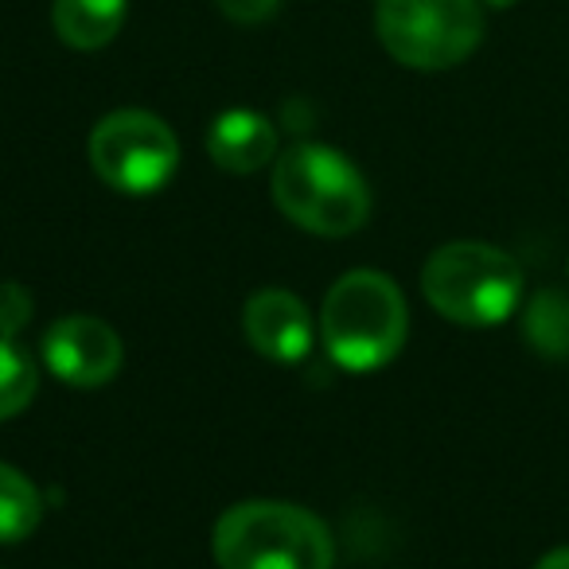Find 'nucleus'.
Here are the masks:
<instances>
[{
	"label": "nucleus",
	"mask_w": 569,
	"mask_h": 569,
	"mask_svg": "<svg viewBox=\"0 0 569 569\" xmlns=\"http://www.w3.org/2000/svg\"><path fill=\"white\" fill-rule=\"evenodd\" d=\"M219 4V12L227 20H234V24H266V20L277 17V9H281V0H214Z\"/></svg>",
	"instance_id": "2eb2a0df"
},
{
	"label": "nucleus",
	"mask_w": 569,
	"mask_h": 569,
	"mask_svg": "<svg viewBox=\"0 0 569 569\" xmlns=\"http://www.w3.org/2000/svg\"><path fill=\"white\" fill-rule=\"evenodd\" d=\"M28 320H32V297H28V289L24 284L4 281L0 284V336L12 340Z\"/></svg>",
	"instance_id": "4468645a"
},
{
	"label": "nucleus",
	"mask_w": 569,
	"mask_h": 569,
	"mask_svg": "<svg viewBox=\"0 0 569 569\" xmlns=\"http://www.w3.org/2000/svg\"><path fill=\"white\" fill-rule=\"evenodd\" d=\"M535 569H569V546H558V550H550L546 558H538Z\"/></svg>",
	"instance_id": "dca6fc26"
},
{
	"label": "nucleus",
	"mask_w": 569,
	"mask_h": 569,
	"mask_svg": "<svg viewBox=\"0 0 569 569\" xmlns=\"http://www.w3.org/2000/svg\"><path fill=\"white\" fill-rule=\"evenodd\" d=\"M126 343L98 317H63L43 336V363L74 390H98L121 371Z\"/></svg>",
	"instance_id": "0eeeda50"
},
{
	"label": "nucleus",
	"mask_w": 569,
	"mask_h": 569,
	"mask_svg": "<svg viewBox=\"0 0 569 569\" xmlns=\"http://www.w3.org/2000/svg\"><path fill=\"white\" fill-rule=\"evenodd\" d=\"M242 332L269 363H301L312 351L309 305L289 289H258L242 309Z\"/></svg>",
	"instance_id": "6e6552de"
},
{
	"label": "nucleus",
	"mask_w": 569,
	"mask_h": 569,
	"mask_svg": "<svg viewBox=\"0 0 569 569\" xmlns=\"http://www.w3.org/2000/svg\"><path fill=\"white\" fill-rule=\"evenodd\" d=\"M219 569H332V530L312 511L281 499H246L219 515L211 530Z\"/></svg>",
	"instance_id": "f03ea898"
},
{
	"label": "nucleus",
	"mask_w": 569,
	"mask_h": 569,
	"mask_svg": "<svg viewBox=\"0 0 569 569\" xmlns=\"http://www.w3.org/2000/svg\"><path fill=\"white\" fill-rule=\"evenodd\" d=\"M277 211L320 238H348L371 219V188L343 152L317 141L284 149L269 176Z\"/></svg>",
	"instance_id": "f257e3e1"
},
{
	"label": "nucleus",
	"mask_w": 569,
	"mask_h": 569,
	"mask_svg": "<svg viewBox=\"0 0 569 569\" xmlns=\"http://www.w3.org/2000/svg\"><path fill=\"white\" fill-rule=\"evenodd\" d=\"M522 340L542 359H569V297L561 289H542L522 312Z\"/></svg>",
	"instance_id": "9b49d317"
},
{
	"label": "nucleus",
	"mask_w": 569,
	"mask_h": 569,
	"mask_svg": "<svg viewBox=\"0 0 569 569\" xmlns=\"http://www.w3.org/2000/svg\"><path fill=\"white\" fill-rule=\"evenodd\" d=\"M207 157L222 168V172L250 176L258 168L277 160V129L266 113L258 110H227L211 121L207 129Z\"/></svg>",
	"instance_id": "1a4fd4ad"
},
{
	"label": "nucleus",
	"mask_w": 569,
	"mask_h": 569,
	"mask_svg": "<svg viewBox=\"0 0 569 569\" xmlns=\"http://www.w3.org/2000/svg\"><path fill=\"white\" fill-rule=\"evenodd\" d=\"M98 180L126 196H152L180 168V141L149 110H113L94 126L87 141Z\"/></svg>",
	"instance_id": "423d86ee"
},
{
	"label": "nucleus",
	"mask_w": 569,
	"mask_h": 569,
	"mask_svg": "<svg viewBox=\"0 0 569 569\" xmlns=\"http://www.w3.org/2000/svg\"><path fill=\"white\" fill-rule=\"evenodd\" d=\"M483 0H375V32L413 71L460 67L483 40Z\"/></svg>",
	"instance_id": "39448f33"
},
{
	"label": "nucleus",
	"mask_w": 569,
	"mask_h": 569,
	"mask_svg": "<svg viewBox=\"0 0 569 569\" xmlns=\"http://www.w3.org/2000/svg\"><path fill=\"white\" fill-rule=\"evenodd\" d=\"M320 332L325 348L343 371H379L395 363L406 348L410 332V309L406 297L379 269H356L343 273L328 289L320 309Z\"/></svg>",
	"instance_id": "7ed1b4c3"
},
{
	"label": "nucleus",
	"mask_w": 569,
	"mask_h": 569,
	"mask_svg": "<svg viewBox=\"0 0 569 569\" xmlns=\"http://www.w3.org/2000/svg\"><path fill=\"white\" fill-rule=\"evenodd\" d=\"M421 293L449 325L496 328L519 309L522 269L507 250L488 242H449L429 253Z\"/></svg>",
	"instance_id": "20e7f679"
},
{
	"label": "nucleus",
	"mask_w": 569,
	"mask_h": 569,
	"mask_svg": "<svg viewBox=\"0 0 569 569\" xmlns=\"http://www.w3.org/2000/svg\"><path fill=\"white\" fill-rule=\"evenodd\" d=\"M483 4H491V9H511V4H519V0H483Z\"/></svg>",
	"instance_id": "f3484780"
},
{
	"label": "nucleus",
	"mask_w": 569,
	"mask_h": 569,
	"mask_svg": "<svg viewBox=\"0 0 569 569\" xmlns=\"http://www.w3.org/2000/svg\"><path fill=\"white\" fill-rule=\"evenodd\" d=\"M36 387H40V371L28 359V351L0 336V421L28 410V402L36 398Z\"/></svg>",
	"instance_id": "ddd939ff"
},
{
	"label": "nucleus",
	"mask_w": 569,
	"mask_h": 569,
	"mask_svg": "<svg viewBox=\"0 0 569 569\" xmlns=\"http://www.w3.org/2000/svg\"><path fill=\"white\" fill-rule=\"evenodd\" d=\"M43 519V499L36 483L12 465H0V546H17L36 535Z\"/></svg>",
	"instance_id": "f8f14e48"
},
{
	"label": "nucleus",
	"mask_w": 569,
	"mask_h": 569,
	"mask_svg": "<svg viewBox=\"0 0 569 569\" xmlns=\"http://www.w3.org/2000/svg\"><path fill=\"white\" fill-rule=\"evenodd\" d=\"M129 0H51V28L74 51H102L118 40Z\"/></svg>",
	"instance_id": "9d476101"
}]
</instances>
